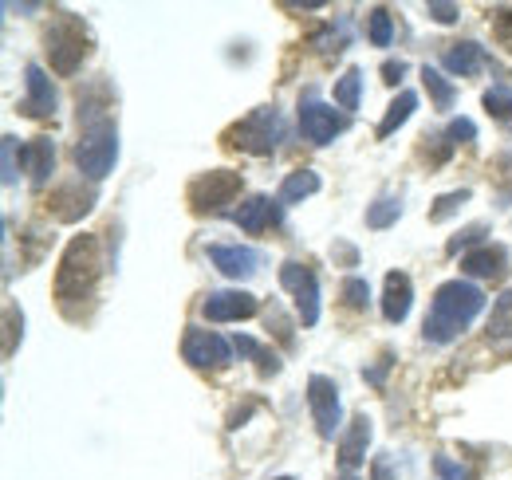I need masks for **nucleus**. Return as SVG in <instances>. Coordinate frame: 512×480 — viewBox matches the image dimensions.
Returning a JSON list of instances; mask_svg holds the SVG:
<instances>
[{
    "label": "nucleus",
    "mask_w": 512,
    "mask_h": 480,
    "mask_svg": "<svg viewBox=\"0 0 512 480\" xmlns=\"http://www.w3.org/2000/svg\"><path fill=\"white\" fill-rule=\"evenodd\" d=\"M99 276H103V256H99V240L95 237H71V244L60 256V268H56V300L64 307L71 319H79V307L95 296L99 288Z\"/></svg>",
    "instance_id": "obj_1"
},
{
    "label": "nucleus",
    "mask_w": 512,
    "mask_h": 480,
    "mask_svg": "<svg viewBox=\"0 0 512 480\" xmlns=\"http://www.w3.org/2000/svg\"><path fill=\"white\" fill-rule=\"evenodd\" d=\"M481 311H485V292H481L477 284H469V280H449V284H442V288L434 292L430 315H426V323H422V335H426V343L446 347V343H453Z\"/></svg>",
    "instance_id": "obj_2"
},
{
    "label": "nucleus",
    "mask_w": 512,
    "mask_h": 480,
    "mask_svg": "<svg viewBox=\"0 0 512 480\" xmlns=\"http://www.w3.org/2000/svg\"><path fill=\"white\" fill-rule=\"evenodd\" d=\"M115 158H119V130L103 115H87L83 126V138L75 146V166L79 174L91 181H103L115 170Z\"/></svg>",
    "instance_id": "obj_3"
},
{
    "label": "nucleus",
    "mask_w": 512,
    "mask_h": 480,
    "mask_svg": "<svg viewBox=\"0 0 512 480\" xmlns=\"http://www.w3.org/2000/svg\"><path fill=\"white\" fill-rule=\"evenodd\" d=\"M280 142H284V119H280L276 107H256L225 130V146L245 150V154H260V158L272 154Z\"/></svg>",
    "instance_id": "obj_4"
},
{
    "label": "nucleus",
    "mask_w": 512,
    "mask_h": 480,
    "mask_svg": "<svg viewBox=\"0 0 512 480\" xmlns=\"http://www.w3.org/2000/svg\"><path fill=\"white\" fill-rule=\"evenodd\" d=\"M44 44H48L52 71H56V75H75L83 56H87V48H91V36H87V24H83L79 16H67L64 12V16H56V24L48 28Z\"/></svg>",
    "instance_id": "obj_5"
},
{
    "label": "nucleus",
    "mask_w": 512,
    "mask_h": 480,
    "mask_svg": "<svg viewBox=\"0 0 512 480\" xmlns=\"http://www.w3.org/2000/svg\"><path fill=\"white\" fill-rule=\"evenodd\" d=\"M241 189H245L241 174H233V170H209V174L190 181L186 197H190L193 213H221L225 205H233L241 197Z\"/></svg>",
    "instance_id": "obj_6"
},
{
    "label": "nucleus",
    "mask_w": 512,
    "mask_h": 480,
    "mask_svg": "<svg viewBox=\"0 0 512 480\" xmlns=\"http://www.w3.org/2000/svg\"><path fill=\"white\" fill-rule=\"evenodd\" d=\"M280 284L296 296V315H300V323H304V327H316V323H320V276H316L308 264L288 260V264H280Z\"/></svg>",
    "instance_id": "obj_7"
},
{
    "label": "nucleus",
    "mask_w": 512,
    "mask_h": 480,
    "mask_svg": "<svg viewBox=\"0 0 512 480\" xmlns=\"http://www.w3.org/2000/svg\"><path fill=\"white\" fill-rule=\"evenodd\" d=\"M182 355L190 366L197 370H225L233 362V347L217 335V331H201V327H190L186 339H182Z\"/></svg>",
    "instance_id": "obj_8"
},
{
    "label": "nucleus",
    "mask_w": 512,
    "mask_h": 480,
    "mask_svg": "<svg viewBox=\"0 0 512 480\" xmlns=\"http://www.w3.org/2000/svg\"><path fill=\"white\" fill-rule=\"evenodd\" d=\"M308 406H312V418H316L320 437L331 441L335 429H339V418H343V410H339V386L331 378H323V374H312L308 378Z\"/></svg>",
    "instance_id": "obj_9"
},
{
    "label": "nucleus",
    "mask_w": 512,
    "mask_h": 480,
    "mask_svg": "<svg viewBox=\"0 0 512 480\" xmlns=\"http://www.w3.org/2000/svg\"><path fill=\"white\" fill-rule=\"evenodd\" d=\"M209 260L229 280H249L260 272V252L245 248V244H209Z\"/></svg>",
    "instance_id": "obj_10"
},
{
    "label": "nucleus",
    "mask_w": 512,
    "mask_h": 480,
    "mask_svg": "<svg viewBox=\"0 0 512 480\" xmlns=\"http://www.w3.org/2000/svg\"><path fill=\"white\" fill-rule=\"evenodd\" d=\"M24 83H28V95H24L20 111L32 115V119L56 115V87H52V79H48V71L40 63H28L24 67Z\"/></svg>",
    "instance_id": "obj_11"
},
{
    "label": "nucleus",
    "mask_w": 512,
    "mask_h": 480,
    "mask_svg": "<svg viewBox=\"0 0 512 480\" xmlns=\"http://www.w3.org/2000/svg\"><path fill=\"white\" fill-rule=\"evenodd\" d=\"M461 272L477 280H505L509 276V248L505 244H477L461 256Z\"/></svg>",
    "instance_id": "obj_12"
},
{
    "label": "nucleus",
    "mask_w": 512,
    "mask_h": 480,
    "mask_svg": "<svg viewBox=\"0 0 512 480\" xmlns=\"http://www.w3.org/2000/svg\"><path fill=\"white\" fill-rule=\"evenodd\" d=\"M201 311H205L209 323H237V319L256 315L260 303H256V296H249V292H209L205 303H201Z\"/></svg>",
    "instance_id": "obj_13"
},
{
    "label": "nucleus",
    "mask_w": 512,
    "mask_h": 480,
    "mask_svg": "<svg viewBox=\"0 0 512 480\" xmlns=\"http://www.w3.org/2000/svg\"><path fill=\"white\" fill-rule=\"evenodd\" d=\"M347 122L335 115V107H327V103H316V99H308V103H300V130H304V138L308 142H316V146H327L339 130H343Z\"/></svg>",
    "instance_id": "obj_14"
},
{
    "label": "nucleus",
    "mask_w": 512,
    "mask_h": 480,
    "mask_svg": "<svg viewBox=\"0 0 512 480\" xmlns=\"http://www.w3.org/2000/svg\"><path fill=\"white\" fill-rule=\"evenodd\" d=\"M414 307V284L406 272H386V284H383V319L386 323H406Z\"/></svg>",
    "instance_id": "obj_15"
},
{
    "label": "nucleus",
    "mask_w": 512,
    "mask_h": 480,
    "mask_svg": "<svg viewBox=\"0 0 512 480\" xmlns=\"http://www.w3.org/2000/svg\"><path fill=\"white\" fill-rule=\"evenodd\" d=\"M371 433H375V429H371V418H367V414H355V418H351L343 441H339V465H343V469H359V465L367 461Z\"/></svg>",
    "instance_id": "obj_16"
},
{
    "label": "nucleus",
    "mask_w": 512,
    "mask_h": 480,
    "mask_svg": "<svg viewBox=\"0 0 512 480\" xmlns=\"http://www.w3.org/2000/svg\"><path fill=\"white\" fill-rule=\"evenodd\" d=\"M91 205H95V189H83V181H67V185H60V189L52 193V213H56L60 221H79V217H87Z\"/></svg>",
    "instance_id": "obj_17"
},
{
    "label": "nucleus",
    "mask_w": 512,
    "mask_h": 480,
    "mask_svg": "<svg viewBox=\"0 0 512 480\" xmlns=\"http://www.w3.org/2000/svg\"><path fill=\"white\" fill-rule=\"evenodd\" d=\"M24 162H28L32 185H36V189H44L48 178H52V170H56V142H52L48 134L32 138V142H28V150H24Z\"/></svg>",
    "instance_id": "obj_18"
},
{
    "label": "nucleus",
    "mask_w": 512,
    "mask_h": 480,
    "mask_svg": "<svg viewBox=\"0 0 512 480\" xmlns=\"http://www.w3.org/2000/svg\"><path fill=\"white\" fill-rule=\"evenodd\" d=\"M233 221H237L245 233H264L268 225H276V221H280V209L272 205V197L256 193V197H249V201L233 213Z\"/></svg>",
    "instance_id": "obj_19"
},
{
    "label": "nucleus",
    "mask_w": 512,
    "mask_h": 480,
    "mask_svg": "<svg viewBox=\"0 0 512 480\" xmlns=\"http://www.w3.org/2000/svg\"><path fill=\"white\" fill-rule=\"evenodd\" d=\"M442 67L453 75H477L485 67V48L473 44V40H461V44H449L442 52Z\"/></svg>",
    "instance_id": "obj_20"
},
{
    "label": "nucleus",
    "mask_w": 512,
    "mask_h": 480,
    "mask_svg": "<svg viewBox=\"0 0 512 480\" xmlns=\"http://www.w3.org/2000/svg\"><path fill=\"white\" fill-rule=\"evenodd\" d=\"M312 193H320V174L316 170H296V174H288L284 185H280V201L284 205H296V201H304Z\"/></svg>",
    "instance_id": "obj_21"
},
{
    "label": "nucleus",
    "mask_w": 512,
    "mask_h": 480,
    "mask_svg": "<svg viewBox=\"0 0 512 480\" xmlns=\"http://www.w3.org/2000/svg\"><path fill=\"white\" fill-rule=\"evenodd\" d=\"M414 111H418V95H414V91H398V99L386 107V119L379 122V138H390Z\"/></svg>",
    "instance_id": "obj_22"
},
{
    "label": "nucleus",
    "mask_w": 512,
    "mask_h": 480,
    "mask_svg": "<svg viewBox=\"0 0 512 480\" xmlns=\"http://www.w3.org/2000/svg\"><path fill=\"white\" fill-rule=\"evenodd\" d=\"M422 83H426V91H430V99H434V107H438V111H449V107H453L457 87L449 83L438 67H422Z\"/></svg>",
    "instance_id": "obj_23"
},
{
    "label": "nucleus",
    "mask_w": 512,
    "mask_h": 480,
    "mask_svg": "<svg viewBox=\"0 0 512 480\" xmlns=\"http://www.w3.org/2000/svg\"><path fill=\"white\" fill-rule=\"evenodd\" d=\"M359 87H363V71L359 67H347L339 79H335V103L343 111H359Z\"/></svg>",
    "instance_id": "obj_24"
},
{
    "label": "nucleus",
    "mask_w": 512,
    "mask_h": 480,
    "mask_svg": "<svg viewBox=\"0 0 512 480\" xmlns=\"http://www.w3.org/2000/svg\"><path fill=\"white\" fill-rule=\"evenodd\" d=\"M398 217H402V201H398L394 193H383V197L367 209V225H371V229H390Z\"/></svg>",
    "instance_id": "obj_25"
},
{
    "label": "nucleus",
    "mask_w": 512,
    "mask_h": 480,
    "mask_svg": "<svg viewBox=\"0 0 512 480\" xmlns=\"http://www.w3.org/2000/svg\"><path fill=\"white\" fill-rule=\"evenodd\" d=\"M489 339H512V288L501 292V300L493 303L489 315Z\"/></svg>",
    "instance_id": "obj_26"
},
{
    "label": "nucleus",
    "mask_w": 512,
    "mask_h": 480,
    "mask_svg": "<svg viewBox=\"0 0 512 480\" xmlns=\"http://www.w3.org/2000/svg\"><path fill=\"white\" fill-rule=\"evenodd\" d=\"M237 351L241 355H249V359H256L260 362V374H276L280 370V359L276 355H268L260 343H253V339H245V335H237Z\"/></svg>",
    "instance_id": "obj_27"
},
{
    "label": "nucleus",
    "mask_w": 512,
    "mask_h": 480,
    "mask_svg": "<svg viewBox=\"0 0 512 480\" xmlns=\"http://www.w3.org/2000/svg\"><path fill=\"white\" fill-rule=\"evenodd\" d=\"M0 150H4V185H16V178H20V142L12 138V134H4L0 138Z\"/></svg>",
    "instance_id": "obj_28"
},
{
    "label": "nucleus",
    "mask_w": 512,
    "mask_h": 480,
    "mask_svg": "<svg viewBox=\"0 0 512 480\" xmlns=\"http://www.w3.org/2000/svg\"><path fill=\"white\" fill-rule=\"evenodd\" d=\"M485 111L497 122H512V91H505V87L485 91Z\"/></svg>",
    "instance_id": "obj_29"
},
{
    "label": "nucleus",
    "mask_w": 512,
    "mask_h": 480,
    "mask_svg": "<svg viewBox=\"0 0 512 480\" xmlns=\"http://www.w3.org/2000/svg\"><path fill=\"white\" fill-rule=\"evenodd\" d=\"M371 44L375 48H390V36H394V24H390V12L386 8H371Z\"/></svg>",
    "instance_id": "obj_30"
},
{
    "label": "nucleus",
    "mask_w": 512,
    "mask_h": 480,
    "mask_svg": "<svg viewBox=\"0 0 512 480\" xmlns=\"http://www.w3.org/2000/svg\"><path fill=\"white\" fill-rule=\"evenodd\" d=\"M469 201V189H453V193H442L438 201H434V209H430V221H449L453 213H457V205H465Z\"/></svg>",
    "instance_id": "obj_31"
},
{
    "label": "nucleus",
    "mask_w": 512,
    "mask_h": 480,
    "mask_svg": "<svg viewBox=\"0 0 512 480\" xmlns=\"http://www.w3.org/2000/svg\"><path fill=\"white\" fill-rule=\"evenodd\" d=\"M343 303H347L351 311H363V307L371 303V284H367V280H359V276L343 280Z\"/></svg>",
    "instance_id": "obj_32"
},
{
    "label": "nucleus",
    "mask_w": 512,
    "mask_h": 480,
    "mask_svg": "<svg viewBox=\"0 0 512 480\" xmlns=\"http://www.w3.org/2000/svg\"><path fill=\"white\" fill-rule=\"evenodd\" d=\"M493 36H497V44L512 52V4L509 8H497V16H493Z\"/></svg>",
    "instance_id": "obj_33"
},
{
    "label": "nucleus",
    "mask_w": 512,
    "mask_h": 480,
    "mask_svg": "<svg viewBox=\"0 0 512 480\" xmlns=\"http://www.w3.org/2000/svg\"><path fill=\"white\" fill-rule=\"evenodd\" d=\"M4 323H8V343H4V355H12V351H16V327H24V315L16 311V303H8V307H4Z\"/></svg>",
    "instance_id": "obj_34"
},
{
    "label": "nucleus",
    "mask_w": 512,
    "mask_h": 480,
    "mask_svg": "<svg viewBox=\"0 0 512 480\" xmlns=\"http://www.w3.org/2000/svg\"><path fill=\"white\" fill-rule=\"evenodd\" d=\"M434 469H438L442 480H473L465 465H457V461H449V457H434Z\"/></svg>",
    "instance_id": "obj_35"
},
{
    "label": "nucleus",
    "mask_w": 512,
    "mask_h": 480,
    "mask_svg": "<svg viewBox=\"0 0 512 480\" xmlns=\"http://www.w3.org/2000/svg\"><path fill=\"white\" fill-rule=\"evenodd\" d=\"M446 138L449 142H473V138H477V126L469 119H453L446 130Z\"/></svg>",
    "instance_id": "obj_36"
},
{
    "label": "nucleus",
    "mask_w": 512,
    "mask_h": 480,
    "mask_svg": "<svg viewBox=\"0 0 512 480\" xmlns=\"http://www.w3.org/2000/svg\"><path fill=\"white\" fill-rule=\"evenodd\" d=\"M426 8H430V16H434L438 24H453V20L461 16V8H457V4H442V0H430Z\"/></svg>",
    "instance_id": "obj_37"
},
{
    "label": "nucleus",
    "mask_w": 512,
    "mask_h": 480,
    "mask_svg": "<svg viewBox=\"0 0 512 480\" xmlns=\"http://www.w3.org/2000/svg\"><path fill=\"white\" fill-rule=\"evenodd\" d=\"M485 233H489V225H469V229H461V233H457V240L449 244V252H457L461 244H477V240L485 237Z\"/></svg>",
    "instance_id": "obj_38"
},
{
    "label": "nucleus",
    "mask_w": 512,
    "mask_h": 480,
    "mask_svg": "<svg viewBox=\"0 0 512 480\" xmlns=\"http://www.w3.org/2000/svg\"><path fill=\"white\" fill-rule=\"evenodd\" d=\"M383 83H390V87H394V83H398V79H402V75H406V63L402 60H386L383 63Z\"/></svg>",
    "instance_id": "obj_39"
},
{
    "label": "nucleus",
    "mask_w": 512,
    "mask_h": 480,
    "mask_svg": "<svg viewBox=\"0 0 512 480\" xmlns=\"http://www.w3.org/2000/svg\"><path fill=\"white\" fill-rule=\"evenodd\" d=\"M371 480H394V473H390V465H386L383 457L371 465Z\"/></svg>",
    "instance_id": "obj_40"
},
{
    "label": "nucleus",
    "mask_w": 512,
    "mask_h": 480,
    "mask_svg": "<svg viewBox=\"0 0 512 480\" xmlns=\"http://www.w3.org/2000/svg\"><path fill=\"white\" fill-rule=\"evenodd\" d=\"M276 480H292V477H276Z\"/></svg>",
    "instance_id": "obj_41"
},
{
    "label": "nucleus",
    "mask_w": 512,
    "mask_h": 480,
    "mask_svg": "<svg viewBox=\"0 0 512 480\" xmlns=\"http://www.w3.org/2000/svg\"><path fill=\"white\" fill-rule=\"evenodd\" d=\"M347 480H355V477H347Z\"/></svg>",
    "instance_id": "obj_42"
}]
</instances>
